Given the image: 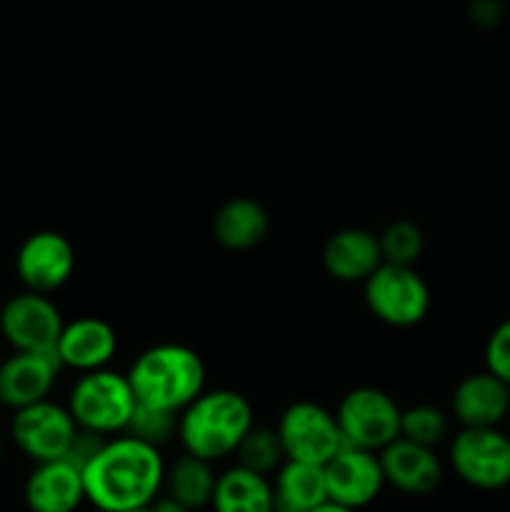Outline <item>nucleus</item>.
Returning a JSON list of instances; mask_svg holds the SVG:
<instances>
[{
	"mask_svg": "<svg viewBox=\"0 0 510 512\" xmlns=\"http://www.w3.org/2000/svg\"><path fill=\"white\" fill-rule=\"evenodd\" d=\"M65 408L80 430L110 440L128 433L138 400L130 388L128 375L105 368L80 375L70 390Z\"/></svg>",
	"mask_w": 510,
	"mask_h": 512,
	"instance_id": "nucleus-4",
	"label": "nucleus"
},
{
	"mask_svg": "<svg viewBox=\"0 0 510 512\" xmlns=\"http://www.w3.org/2000/svg\"><path fill=\"white\" fill-rule=\"evenodd\" d=\"M130 388L143 408L180 415L205 393V363L193 348L160 343L143 350L130 365Z\"/></svg>",
	"mask_w": 510,
	"mask_h": 512,
	"instance_id": "nucleus-2",
	"label": "nucleus"
},
{
	"mask_svg": "<svg viewBox=\"0 0 510 512\" xmlns=\"http://www.w3.org/2000/svg\"><path fill=\"white\" fill-rule=\"evenodd\" d=\"M378 243L383 263L415 268V260L423 255L425 235L413 220H393V223L385 225L383 233L378 235Z\"/></svg>",
	"mask_w": 510,
	"mask_h": 512,
	"instance_id": "nucleus-24",
	"label": "nucleus"
},
{
	"mask_svg": "<svg viewBox=\"0 0 510 512\" xmlns=\"http://www.w3.org/2000/svg\"><path fill=\"white\" fill-rule=\"evenodd\" d=\"M255 428L253 405L235 390H205L178 415V440L183 453L215 463L235 455L245 435Z\"/></svg>",
	"mask_w": 510,
	"mask_h": 512,
	"instance_id": "nucleus-3",
	"label": "nucleus"
},
{
	"mask_svg": "<svg viewBox=\"0 0 510 512\" xmlns=\"http://www.w3.org/2000/svg\"><path fill=\"white\" fill-rule=\"evenodd\" d=\"M335 420L348 448L383 453L400 438L403 410L385 390L363 385L353 388L340 400Z\"/></svg>",
	"mask_w": 510,
	"mask_h": 512,
	"instance_id": "nucleus-5",
	"label": "nucleus"
},
{
	"mask_svg": "<svg viewBox=\"0 0 510 512\" xmlns=\"http://www.w3.org/2000/svg\"><path fill=\"white\" fill-rule=\"evenodd\" d=\"M450 410L463 428H498L510 413L508 385L500 383L488 370L465 375L455 385Z\"/></svg>",
	"mask_w": 510,
	"mask_h": 512,
	"instance_id": "nucleus-17",
	"label": "nucleus"
},
{
	"mask_svg": "<svg viewBox=\"0 0 510 512\" xmlns=\"http://www.w3.org/2000/svg\"><path fill=\"white\" fill-rule=\"evenodd\" d=\"M313 512H355V510H348V508H343V505H335V503H323L320 505V508H315Z\"/></svg>",
	"mask_w": 510,
	"mask_h": 512,
	"instance_id": "nucleus-30",
	"label": "nucleus"
},
{
	"mask_svg": "<svg viewBox=\"0 0 510 512\" xmlns=\"http://www.w3.org/2000/svg\"><path fill=\"white\" fill-rule=\"evenodd\" d=\"M508 405H510V388H508Z\"/></svg>",
	"mask_w": 510,
	"mask_h": 512,
	"instance_id": "nucleus-33",
	"label": "nucleus"
},
{
	"mask_svg": "<svg viewBox=\"0 0 510 512\" xmlns=\"http://www.w3.org/2000/svg\"><path fill=\"white\" fill-rule=\"evenodd\" d=\"M125 435H130V438L140 440V443H148L160 450L168 440L178 438V415L138 405V408H135L133 420H130L128 425V433Z\"/></svg>",
	"mask_w": 510,
	"mask_h": 512,
	"instance_id": "nucleus-26",
	"label": "nucleus"
},
{
	"mask_svg": "<svg viewBox=\"0 0 510 512\" xmlns=\"http://www.w3.org/2000/svg\"><path fill=\"white\" fill-rule=\"evenodd\" d=\"M448 428V415L440 408H435V405H413V408L403 410L400 438L435 450L448 435Z\"/></svg>",
	"mask_w": 510,
	"mask_h": 512,
	"instance_id": "nucleus-25",
	"label": "nucleus"
},
{
	"mask_svg": "<svg viewBox=\"0 0 510 512\" xmlns=\"http://www.w3.org/2000/svg\"><path fill=\"white\" fill-rule=\"evenodd\" d=\"M470 23L478 25V28H495L503 18V5L498 0H475L468 8Z\"/></svg>",
	"mask_w": 510,
	"mask_h": 512,
	"instance_id": "nucleus-28",
	"label": "nucleus"
},
{
	"mask_svg": "<svg viewBox=\"0 0 510 512\" xmlns=\"http://www.w3.org/2000/svg\"><path fill=\"white\" fill-rule=\"evenodd\" d=\"M270 233V215L255 198H230L215 210L213 238L230 253H248L258 248Z\"/></svg>",
	"mask_w": 510,
	"mask_h": 512,
	"instance_id": "nucleus-19",
	"label": "nucleus"
},
{
	"mask_svg": "<svg viewBox=\"0 0 510 512\" xmlns=\"http://www.w3.org/2000/svg\"><path fill=\"white\" fill-rule=\"evenodd\" d=\"M150 508H153V512H190L188 508H185V505H180L178 500H173L170 495H165V493L160 495V498L155 500Z\"/></svg>",
	"mask_w": 510,
	"mask_h": 512,
	"instance_id": "nucleus-29",
	"label": "nucleus"
},
{
	"mask_svg": "<svg viewBox=\"0 0 510 512\" xmlns=\"http://www.w3.org/2000/svg\"><path fill=\"white\" fill-rule=\"evenodd\" d=\"M165 460L158 448L130 435L105 440L83 468L85 503L100 512L150 508L163 495Z\"/></svg>",
	"mask_w": 510,
	"mask_h": 512,
	"instance_id": "nucleus-1",
	"label": "nucleus"
},
{
	"mask_svg": "<svg viewBox=\"0 0 510 512\" xmlns=\"http://www.w3.org/2000/svg\"><path fill=\"white\" fill-rule=\"evenodd\" d=\"M235 458H238L240 468L253 470V473L265 475V478L270 473H278L280 465L285 463L283 445H280L275 428L250 430L243 443H240V448L235 450Z\"/></svg>",
	"mask_w": 510,
	"mask_h": 512,
	"instance_id": "nucleus-23",
	"label": "nucleus"
},
{
	"mask_svg": "<svg viewBox=\"0 0 510 512\" xmlns=\"http://www.w3.org/2000/svg\"><path fill=\"white\" fill-rule=\"evenodd\" d=\"M213 512H275L273 483L240 465L223 470L215 483Z\"/></svg>",
	"mask_w": 510,
	"mask_h": 512,
	"instance_id": "nucleus-21",
	"label": "nucleus"
},
{
	"mask_svg": "<svg viewBox=\"0 0 510 512\" xmlns=\"http://www.w3.org/2000/svg\"><path fill=\"white\" fill-rule=\"evenodd\" d=\"M285 460L325 468L345 448L338 420L313 400L290 403L275 425Z\"/></svg>",
	"mask_w": 510,
	"mask_h": 512,
	"instance_id": "nucleus-7",
	"label": "nucleus"
},
{
	"mask_svg": "<svg viewBox=\"0 0 510 512\" xmlns=\"http://www.w3.org/2000/svg\"><path fill=\"white\" fill-rule=\"evenodd\" d=\"M80 428L75 425L73 415L65 405L43 400L30 408L13 413L10 423V438L18 445L23 455L40 463H55V460L68 458Z\"/></svg>",
	"mask_w": 510,
	"mask_h": 512,
	"instance_id": "nucleus-10",
	"label": "nucleus"
},
{
	"mask_svg": "<svg viewBox=\"0 0 510 512\" xmlns=\"http://www.w3.org/2000/svg\"><path fill=\"white\" fill-rule=\"evenodd\" d=\"M118 353V333L103 318H75L60 333L55 360L60 368L78 370L80 375L105 370Z\"/></svg>",
	"mask_w": 510,
	"mask_h": 512,
	"instance_id": "nucleus-13",
	"label": "nucleus"
},
{
	"mask_svg": "<svg viewBox=\"0 0 510 512\" xmlns=\"http://www.w3.org/2000/svg\"><path fill=\"white\" fill-rule=\"evenodd\" d=\"M325 273L340 283H365L383 265L378 235L365 228H343L323 245Z\"/></svg>",
	"mask_w": 510,
	"mask_h": 512,
	"instance_id": "nucleus-16",
	"label": "nucleus"
},
{
	"mask_svg": "<svg viewBox=\"0 0 510 512\" xmlns=\"http://www.w3.org/2000/svg\"><path fill=\"white\" fill-rule=\"evenodd\" d=\"M23 495L30 512H75L85 503L83 473L68 460L40 463L25 480Z\"/></svg>",
	"mask_w": 510,
	"mask_h": 512,
	"instance_id": "nucleus-18",
	"label": "nucleus"
},
{
	"mask_svg": "<svg viewBox=\"0 0 510 512\" xmlns=\"http://www.w3.org/2000/svg\"><path fill=\"white\" fill-rule=\"evenodd\" d=\"M323 473L330 503L343 505V508L355 512L375 503L385 488V475L378 453L348 448V445L325 465Z\"/></svg>",
	"mask_w": 510,
	"mask_h": 512,
	"instance_id": "nucleus-12",
	"label": "nucleus"
},
{
	"mask_svg": "<svg viewBox=\"0 0 510 512\" xmlns=\"http://www.w3.org/2000/svg\"><path fill=\"white\" fill-rule=\"evenodd\" d=\"M58 373V360L50 355L13 353L5 363H0V405L18 413L43 403L48 400Z\"/></svg>",
	"mask_w": 510,
	"mask_h": 512,
	"instance_id": "nucleus-14",
	"label": "nucleus"
},
{
	"mask_svg": "<svg viewBox=\"0 0 510 512\" xmlns=\"http://www.w3.org/2000/svg\"><path fill=\"white\" fill-rule=\"evenodd\" d=\"M130 512H153V508H143V510H130Z\"/></svg>",
	"mask_w": 510,
	"mask_h": 512,
	"instance_id": "nucleus-32",
	"label": "nucleus"
},
{
	"mask_svg": "<svg viewBox=\"0 0 510 512\" xmlns=\"http://www.w3.org/2000/svg\"><path fill=\"white\" fill-rule=\"evenodd\" d=\"M448 458L455 475L470 488L510 485V438L498 428H463L450 443Z\"/></svg>",
	"mask_w": 510,
	"mask_h": 512,
	"instance_id": "nucleus-9",
	"label": "nucleus"
},
{
	"mask_svg": "<svg viewBox=\"0 0 510 512\" xmlns=\"http://www.w3.org/2000/svg\"><path fill=\"white\" fill-rule=\"evenodd\" d=\"M370 313L390 328H413L430 313V288L423 275L408 265L383 263L363 283Z\"/></svg>",
	"mask_w": 510,
	"mask_h": 512,
	"instance_id": "nucleus-6",
	"label": "nucleus"
},
{
	"mask_svg": "<svg viewBox=\"0 0 510 512\" xmlns=\"http://www.w3.org/2000/svg\"><path fill=\"white\" fill-rule=\"evenodd\" d=\"M383 465L385 485L405 495H428L443 483V463L438 453L410 440L398 438L393 445L378 453Z\"/></svg>",
	"mask_w": 510,
	"mask_h": 512,
	"instance_id": "nucleus-15",
	"label": "nucleus"
},
{
	"mask_svg": "<svg viewBox=\"0 0 510 512\" xmlns=\"http://www.w3.org/2000/svg\"><path fill=\"white\" fill-rule=\"evenodd\" d=\"M485 370L510 388V318L495 325L485 343Z\"/></svg>",
	"mask_w": 510,
	"mask_h": 512,
	"instance_id": "nucleus-27",
	"label": "nucleus"
},
{
	"mask_svg": "<svg viewBox=\"0 0 510 512\" xmlns=\"http://www.w3.org/2000/svg\"><path fill=\"white\" fill-rule=\"evenodd\" d=\"M270 483H273L275 512H313L328 503L325 473L318 465L285 460Z\"/></svg>",
	"mask_w": 510,
	"mask_h": 512,
	"instance_id": "nucleus-20",
	"label": "nucleus"
},
{
	"mask_svg": "<svg viewBox=\"0 0 510 512\" xmlns=\"http://www.w3.org/2000/svg\"><path fill=\"white\" fill-rule=\"evenodd\" d=\"M0 463H3V440H0Z\"/></svg>",
	"mask_w": 510,
	"mask_h": 512,
	"instance_id": "nucleus-31",
	"label": "nucleus"
},
{
	"mask_svg": "<svg viewBox=\"0 0 510 512\" xmlns=\"http://www.w3.org/2000/svg\"><path fill=\"white\" fill-rule=\"evenodd\" d=\"M215 483H218V473L213 470V463H205V460L183 453L173 465L165 468L163 490L165 495L195 512L213 503Z\"/></svg>",
	"mask_w": 510,
	"mask_h": 512,
	"instance_id": "nucleus-22",
	"label": "nucleus"
},
{
	"mask_svg": "<svg viewBox=\"0 0 510 512\" xmlns=\"http://www.w3.org/2000/svg\"><path fill=\"white\" fill-rule=\"evenodd\" d=\"M15 273L28 293H55L75 273L73 243L55 230H38L28 235L15 255Z\"/></svg>",
	"mask_w": 510,
	"mask_h": 512,
	"instance_id": "nucleus-11",
	"label": "nucleus"
},
{
	"mask_svg": "<svg viewBox=\"0 0 510 512\" xmlns=\"http://www.w3.org/2000/svg\"><path fill=\"white\" fill-rule=\"evenodd\" d=\"M65 320L48 295L18 293L0 310V333L15 353L55 358Z\"/></svg>",
	"mask_w": 510,
	"mask_h": 512,
	"instance_id": "nucleus-8",
	"label": "nucleus"
}]
</instances>
